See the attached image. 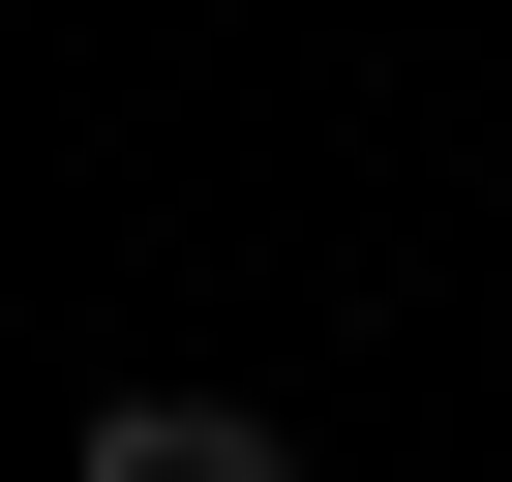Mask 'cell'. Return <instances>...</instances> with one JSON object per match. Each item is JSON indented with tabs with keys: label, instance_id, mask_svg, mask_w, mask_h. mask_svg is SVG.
Masks as SVG:
<instances>
[{
	"label": "cell",
	"instance_id": "cell-1",
	"mask_svg": "<svg viewBox=\"0 0 512 482\" xmlns=\"http://www.w3.org/2000/svg\"><path fill=\"white\" fill-rule=\"evenodd\" d=\"M61 482H302V452L241 422V392H91V452H61Z\"/></svg>",
	"mask_w": 512,
	"mask_h": 482
}]
</instances>
